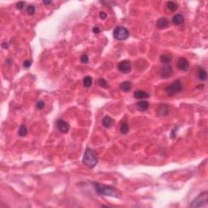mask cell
I'll return each mask as SVG.
<instances>
[{
	"mask_svg": "<svg viewBox=\"0 0 208 208\" xmlns=\"http://www.w3.org/2000/svg\"><path fill=\"white\" fill-rule=\"evenodd\" d=\"M94 186L96 192L100 195H105V196L114 197H121V193L114 187L102 185V184L98 182L94 183Z\"/></svg>",
	"mask_w": 208,
	"mask_h": 208,
	"instance_id": "obj_1",
	"label": "cell"
},
{
	"mask_svg": "<svg viewBox=\"0 0 208 208\" xmlns=\"http://www.w3.org/2000/svg\"><path fill=\"white\" fill-rule=\"evenodd\" d=\"M82 162L85 165H86L89 168H94L99 162L98 155L95 153L94 150H92L90 148H87L85 151Z\"/></svg>",
	"mask_w": 208,
	"mask_h": 208,
	"instance_id": "obj_2",
	"label": "cell"
},
{
	"mask_svg": "<svg viewBox=\"0 0 208 208\" xmlns=\"http://www.w3.org/2000/svg\"><path fill=\"white\" fill-rule=\"evenodd\" d=\"M183 90V85L181 83V81L179 80H176L175 81H173L172 84H170L168 85L167 87L165 88V93L167 94L168 96H174V95L179 94Z\"/></svg>",
	"mask_w": 208,
	"mask_h": 208,
	"instance_id": "obj_3",
	"label": "cell"
},
{
	"mask_svg": "<svg viewBox=\"0 0 208 208\" xmlns=\"http://www.w3.org/2000/svg\"><path fill=\"white\" fill-rule=\"evenodd\" d=\"M208 202V193L207 191H204L197 196L192 203L190 204L191 207H202L207 205Z\"/></svg>",
	"mask_w": 208,
	"mask_h": 208,
	"instance_id": "obj_4",
	"label": "cell"
},
{
	"mask_svg": "<svg viewBox=\"0 0 208 208\" xmlns=\"http://www.w3.org/2000/svg\"><path fill=\"white\" fill-rule=\"evenodd\" d=\"M113 37L119 41L126 40L129 37V31L127 28L123 26H117L113 31Z\"/></svg>",
	"mask_w": 208,
	"mask_h": 208,
	"instance_id": "obj_5",
	"label": "cell"
},
{
	"mask_svg": "<svg viewBox=\"0 0 208 208\" xmlns=\"http://www.w3.org/2000/svg\"><path fill=\"white\" fill-rule=\"evenodd\" d=\"M118 69L123 73H129L132 70V64L129 60H123L118 64Z\"/></svg>",
	"mask_w": 208,
	"mask_h": 208,
	"instance_id": "obj_6",
	"label": "cell"
},
{
	"mask_svg": "<svg viewBox=\"0 0 208 208\" xmlns=\"http://www.w3.org/2000/svg\"><path fill=\"white\" fill-rule=\"evenodd\" d=\"M56 126H57L59 130L62 133H67L70 129L69 124H68L66 121L61 120V119L57 120V121H56Z\"/></svg>",
	"mask_w": 208,
	"mask_h": 208,
	"instance_id": "obj_7",
	"label": "cell"
},
{
	"mask_svg": "<svg viewBox=\"0 0 208 208\" xmlns=\"http://www.w3.org/2000/svg\"><path fill=\"white\" fill-rule=\"evenodd\" d=\"M173 73V69H172V66L169 64H166L164 66V68H162L160 72V77L164 79H167L169 77H171Z\"/></svg>",
	"mask_w": 208,
	"mask_h": 208,
	"instance_id": "obj_8",
	"label": "cell"
},
{
	"mask_svg": "<svg viewBox=\"0 0 208 208\" xmlns=\"http://www.w3.org/2000/svg\"><path fill=\"white\" fill-rule=\"evenodd\" d=\"M190 67V63L185 57H181L177 62V68L181 71H187Z\"/></svg>",
	"mask_w": 208,
	"mask_h": 208,
	"instance_id": "obj_9",
	"label": "cell"
},
{
	"mask_svg": "<svg viewBox=\"0 0 208 208\" xmlns=\"http://www.w3.org/2000/svg\"><path fill=\"white\" fill-rule=\"evenodd\" d=\"M156 26L159 29H167L169 26V21L167 18L165 17H162L158 20L157 23H156Z\"/></svg>",
	"mask_w": 208,
	"mask_h": 208,
	"instance_id": "obj_10",
	"label": "cell"
},
{
	"mask_svg": "<svg viewBox=\"0 0 208 208\" xmlns=\"http://www.w3.org/2000/svg\"><path fill=\"white\" fill-rule=\"evenodd\" d=\"M149 106H150L149 102H147V101H144V100L139 101L138 102L136 103V107L140 111H146L149 108Z\"/></svg>",
	"mask_w": 208,
	"mask_h": 208,
	"instance_id": "obj_11",
	"label": "cell"
},
{
	"mask_svg": "<svg viewBox=\"0 0 208 208\" xmlns=\"http://www.w3.org/2000/svg\"><path fill=\"white\" fill-rule=\"evenodd\" d=\"M133 96H134V98L137 99H147V98L149 97V94L146 93V91H144V90H136V91L133 93Z\"/></svg>",
	"mask_w": 208,
	"mask_h": 208,
	"instance_id": "obj_12",
	"label": "cell"
},
{
	"mask_svg": "<svg viewBox=\"0 0 208 208\" xmlns=\"http://www.w3.org/2000/svg\"><path fill=\"white\" fill-rule=\"evenodd\" d=\"M114 124V121L112 118H111L110 116H105L102 118V124L103 127H105V128H111L112 125H113Z\"/></svg>",
	"mask_w": 208,
	"mask_h": 208,
	"instance_id": "obj_13",
	"label": "cell"
},
{
	"mask_svg": "<svg viewBox=\"0 0 208 208\" xmlns=\"http://www.w3.org/2000/svg\"><path fill=\"white\" fill-rule=\"evenodd\" d=\"M158 112L160 116H167L169 113V106L167 104H161L158 108Z\"/></svg>",
	"mask_w": 208,
	"mask_h": 208,
	"instance_id": "obj_14",
	"label": "cell"
},
{
	"mask_svg": "<svg viewBox=\"0 0 208 208\" xmlns=\"http://www.w3.org/2000/svg\"><path fill=\"white\" fill-rule=\"evenodd\" d=\"M197 77L198 79L201 80H206L207 78V71L203 68L202 67H199L197 70Z\"/></svg>",
	"mask_w": 208,
	"mask_h": 208,
	"instance_id": "obj_15",
	"label": "cell"
},
{
	"mask_svg": "<svg viewBox=\"0 0 208 208\" xmlns=\"http://www.w3.org/2000/svg\"><path fill=\"white\" fill-rule=\"evenodd\" d=\"M172 23H173V25H181L182 23H184V16H183L181 14H177V15H175L173 17H172Z\"/></svg>",
	"mask_w": 208,
	"mask_h": 208,
	"instance_id": "obj_16",
	"label": "cell"
},
{
	"mask_svg": "<svg viewBox=\"0 0 208 208\" xmlns=\"http://www.w3.org/2000/svg\"><path fill=\"white\" fill-rule=\"evenodd\" d=\"M120 88H121V90L122 91L128 93V92L131 90L132 83L130 81H127V80H126V81H124V82H122L121 84Z\"/></svg>",
	"mask_w": 208,
	"mask_h": 208,
	"instance_id": "obj_17",
	"label": "cell"
},
{
	"mask_svg": "<svg viewBox=\"0 0 208 208\" xmlns=\"http://www.w3.org/2000/svg\"><path fill=\"white\" fill-rule=\"evenodd\" d=\"M92 83H93V79H92L91 77L87 76V77H84V79H83V85H84L85 87H90L92 85Z\"/></svg>",
	"mask_w": 208,
	"mask_h": 208,
	"instance_id": "obj_18",
	"label": "cell"
},
{
	"mask_svg": "<svg viewBox=\"0 0 208 208\" xmlns=\"http://www.w3.org/2000/svg\"><path fill=\"white\" fill-rule=\"evenodd\" d=\"M167 7L170 11H175L177 10L178 8V4L175 3V2H172V1H169L167 3Z\"/></svg>",
	"mask_w": 208,
	"mask_h": 208,
	"instance_id": "obj_19",
	"label": "cell"
},
{
	"mask_svg": "<svg viewBox=\"0 0 208 208\" xmlns=\"http://www.w3.org/2000/svg\"><path fill=\"white\" fill-rule=\"evenodd\" d=\"M121 133L122 134H127L129 131V127H128V124L127 122H124L123 124L121 125V128H120Z\"/></svg>",
	"mask_w": 208,
	"mask_h": 208,
	"instance_id": "obj_20",
	"label": "cell"
},
{
	"mask_svg": "<svg viewBox=\"0 0 208 208\" xmlns=\"http://www.w3.org/2000/svg\"><path fill=\"white\" fill-rule=\"evenodd\" d=\"M27 133H28V129H27V128H26V126L25 125H24V124H22L21 126L20 127V128H19V131H18L19 136H20V137H25V136L27 135Z\"/></svg>",
	"mask_w": 208,
	"mask_h": 208,
	"instance_id": "obj_21",
	"label": "cell"
},
{
	"mask_svg": "<svg viewBox=\"0 0 208 208\" xmlns=\"http://www.w3.org/2000/svg\"><path fill=\"white\" fill-rule=\"evenodd\" d=\"M160 61L162 63H164L168 64V63H169L172 61V58H171L170 55H162L160 56Z\"/></svg>",
	"mask_w": 208,
	"mask_h": 208,
	"instance_id": "obj_22",
	"label": "cell"
},
{
	"mask_svg": "<svg viewBox=\"0 0 208 208\" xmlns=\"http://www.w3.org/2000/svg\"><path fill=\"white\" fill-rule=\"evenodd\" d=\"M98 83H99V85L100 87L102 88H108V83L104 78H99V80H98Z\"/></svg>",
	"mask_w": 208,
	"mask_h": 208,
	"instance_id": "obj_23",
	"label": "cell"
},
{
	"mask_svg": "<svg viewBox=\"0 0 208 208\" xmlns=\"http://www.w3.org/2000/svg\"><path fill=\"white\" fill-rule=\"evenodd\" d=\"M36 11V8L33 5H29V7H27V12L29 15H33Z\"/></svg>",
	"mask_w": 208,
	"mask_h": 208,
	"instance_id": "obj_24",
	"label": "cell"
},
{
	"mask_svg": "<svg viewBox=\"0 0 208 208\" xmlns=\"http://www.w3.org/2000/svg\"><path fill=\"white\" fill-rule=\"evenodd\" d=\"M80 62L82 63H89V57L86 54H84V55H81L80 57Z\"/></svg>",
	"mask_w": 208,
	"mask_h": 208,
	"instance_id": "obj_25",
	"label": "cell"
},
{
	"mask_svg": "<svg viewBox=\"0 0 208 208\" xmlns=\"http://www.w3.org/2000/svg\"><path fill=\"white\" fill-rule=\"evenodd\" d=\"M37 109L39 110L43 109L44 107H45V102H44V101L39 100L38 102H37Z\"/></svg>",
	"mask_w": 208,
	"mask_h": 208,
	"instance_id": "obj_26",
	"label": "cell"
},
{
	"mask_svg": "<svg viewBox=\"0 0 208 208\" xmlns=\"http://www.w3.org/2000/svg\"><path fill=\"white\" fill-rule=\"evenodd\" d=\"M31 65H32V60L31 59H27V60H25L24 62V67L25 68H29L31 67Z\"/></svg>",
	"mask_w": 208,
	"mask_h": 208,
	"instance_id": "obj_27",
	"label": "cell"
},
{
	"mask_svg": "<svg viewBox=\"0 0 208 208\" xmlns=\"http://www.w3.org/2000/svg\"><path fill=\"white\" fill-rule=\"evenodd\" d=\"M25 7V2H19L16 4V7L19 10H22Z\"/></svg>",
	"mask_w": 208,
	"mask_h": 208,
	"instance_id": "obj_28",
	"label": "cell"
},
{
	"mask_svg": "<svg viewBox=\"0 0 208 208\" xmlns=\"http://www.w3.org/2000/svg\"><path fill=\"white\" fill-rule=\"evenodd\" d=\"M99 17L102 19V20H105V19L107 17V15H106V12H104V11H100V12H99Z\"/></svg>",
	"mask_w": 208,
	"mask_h": 208,
	"instance_id": "obj_29",
	"label": "cell"
},
{
	"mask_svg": "<svg viewBox=\"0 0 208 208\" xmlns=\"http://www.w3.org/2000/svg\"><path fill=\"white\" fill-rule=\"evenodd\" d=\"M93 32L95 33V34H98V33H100V29H99V27H94L93 28Z\"/></svg>",
	"mask_w": 208,
	"mask_h": 208,
	"instance_id": "obj_30",
	"label": "cell"
},
{
	"mask_svg": "<svg viewBox=\"0 0 208 208\" xmlns=\"http://www.w3.org/2000/svg\"><path fill=\"white\" fill-rule=\"evenodd\" d=\"M52 4V1H47V0L43 1V4H45V5H49V4Z\"/></svg>",
	"mask_w": 208,
	"mask_h": 208,
	"instance_id": "obj_31",
	"label": "cell"
},
{
	"mask_svg": "<svg viewBox=\"0 0 208 208\" xmlns=\"http://www.w3.org/2000/svg\"><path fill=\"white\" fill-rule=\"evenodd\" d=\"M2 47H3V48H7L8 47V44H7V42H3Z\"/></svg>",
	"mask_w": 208,
	"mask_h": 208,
	"instance_id": "obj_32",
	"label": "cell"
},
{
	"mask_svg": "<svg viewBox=\"0 0 208 208\" xmlns=\"http://www.w3.org/2000/svg\"><path fill=\"white\" fill-rule=\"evenodd\" d=\"M7 64H8V65H10V64H11V60H10V59H7Z\"/></svg>",
	"mask_w": 208,
	"mask_h": 208,
	"instance_id": "obj_33",
	"label": "cell"
}]
</instances>
